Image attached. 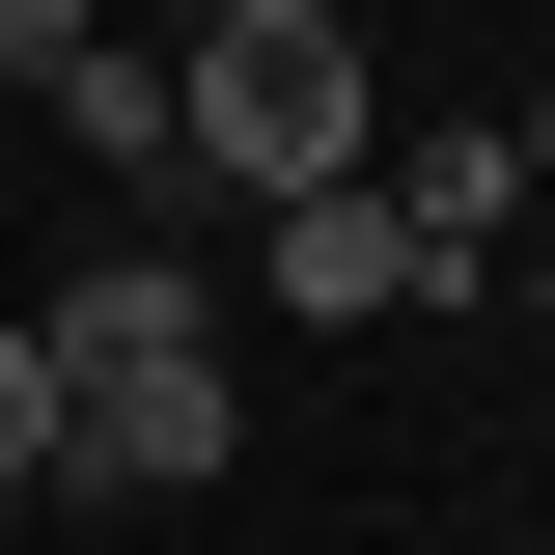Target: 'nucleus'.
<instances>
[{
    "label": "nucleus",
    "instance_id": "4",
    "mask_svg": "<svg viewBox=\"0 0 555 555\" xmlns=\"http://www.w3.org/2000/svg\"><path fill=\"white\" fill-rule=\"evenodd\" d=\"M389 222H416V250H444V278H500V250H528V139H500V112H444V139H389Z\"/></svg>",
    "mask_w": 555,
    "mask_h": 555
},
{
    "label": "nucleus",
    "instance_id": "5",
    "mask_svg": "<svg viewBox=\"0 0 555 555\" xmlns=\"http://www.w3.org/2000/svg\"><path fill=\"white\" fill-rule=\"evenodd\" d=\"M56 139L112 167V195H167V167H195V112H167V28H83V56H56Z\"/></svg>",
    "mask_w": 555,
    "mask_h": 555
},
{
    "label": "nucleus",
    "instance_id": "6",
    "mask_svg": "<svg viewBox=\"0 0 555 555\" xmlns=\"http://www.w3.org/2000/svg\"><path fill=\"white\" fill-rule=\"evenodd\" d=\"M0 500H56V334L0 306Z\"/></svg>",
    "mask_w": 555,
    "mask_h": 555
},
{
    "label": "nucleus",
    "instance_id": "8",
    "mask_svg": "<svg viewBox=\"0 0 555 555\" xmlns=\"http://www.w3.org/2000/svg\"><path fill=\"white\" fill-rule=\"evenodd\" d=\"M500 139H528V195H555V83H528V112H500Z\"/></svg>",
    "mask_w": 555,
    "mask_h": 555
},
{
    "label": "nucleus",
    "instance_id": "7",
    "mask_svg": "<svg viewBox=\"0 0 555 555\" xmlns=\"http://www.w3.org/2000/svg\"><path fill=\"white\" fill-rule=\"evenodd\" d=\"M83 28H112V0H0V83H56V56H83Z\"/></svg>",
    "mask_w": 555,
    "mask_h": 555
},
{
    "label": "nucleus",
    "instance_id": "1",
    "mask_svg": "<svg viewBox=\"0 0 555 555\" xmlns=\"http://www.w3.org/2000/svg\"><path fill=\"white\" fill-rule=\"evenodd\" d=\"M28 334H56V500H222L250 389H222V334H195V278H167V250L56 278Z\"/></svg>",
    "mask_w": 555,
    "mask_h": 555
},
{
    "label": "nucleus",
    "instance_id": "9",
    "mask_svg": "<svg viewBox=\"0 0 555 555\" xmlns=\"http://www.w3.org/2000/svg\"><path fill=\"white\" fill-rule=\"evenodd\" d=\"M500 278H528V334H555V222H528V250H500Z\"/></svg>",
    "mask_w": 555,
    "mask_h": 555
},
{
    "label": "nucleus",
    "instance_id": "3",
    "mask_svg": "<svg viewBox=\"0 0 555 555\" xmlns=\"http://www.w3.org/2000/svg\"><path fill=\"white\" fill-rule=\"evenodd\" d=\"M250 222H278V306H334V334H389V306H473V278L416 250V222L361 195V167H334V195H250Z\"/></svg>",
    "mask_w": 555,
    "mask_h": 555
},
{
    "label": "nucleus",
    "instance_id": "2",
    "mask_svg": "<svg viewBox=\"0 0 555 555\" xmlns=\"http://www.w3.org/2000/svg\"><path fill=\"white\" fill-rule=\"evenodd\" d=\"M167 112H195L222 195H334L361 139H389V83H361L334 0H222V28H167Z\"/></svg>",
    "mask_w": 555,
    "mask_h": 555
}]
</instances>
